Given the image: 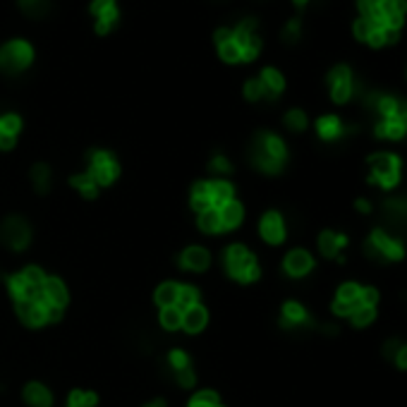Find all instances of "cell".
<instances>
[{
  "label": "cell",
  "mask_w": 407,
  "mask_h": 407,
  "mask_svg": "<svg viewBox=\"0 0 407 407\" xmlns=\"http://www.w3.org/2000/svg\"><path fill=\"white\" fill-rule=\"evenodd\" d=\"M214 41L225 63H252L261 53L259 22L254 17H242L232 27H221L214 31Z\"/></svg>",
  "instance_id": "cell-1"
},
{
  "label": "cell",
  "mask_w": 407,
  "mask_h": 407,
  "mask_svg": "<svg viewBox=\"0 0 407 407\" xmlns=\"http://www.w3.org/2000/svg\"><path fill=\"white\" fill-rule=\"evenodd\" d=\"M252 161L256 168L269 172V175L281 172L288 161V149L283 139L273 132H259L252 142Z\"/></svg>",
  "instance_id": "cell-2"
},
{
  "label": "cell",
  "mask_w": 407,
  "mask_h": 407,
  "mask_svg": "<svg viewBox=\"0 0 407 407\" xmlns=\"http://www.w3.org/2000/svg\"><path fill=\"white\" fill-rule=\"evenodd\" d=\"M34 63V48L24 38H10L0 46V70L5 75H20Z\"/></svg>",
  "instance_id": "cell-3"
},
{
  "label": "cell",
  "mask_w": 407,
  "mask_h": 407,
  "mask_svg": "<svg viewBox=\"0 0 407 407\" xmlns=\"http://www.w3.org/2000/svg\"><path fill=\"white\" fill-rule=\"evenodd\" d=\"M225 269L239 283H252L259 278V264L254 254L247 252L242 244H232L225 249Z\"/></svg>",
  "instance_id": "cell-4"
},
{
  "label": "cell",
  "mask_w": 407,
  "mask_h": 407,
  "mask_svg": "<svg viewBox=\"0 0 407 407\" xmlns=\"http://www.w3.org/2000/svg\"><path fill=\"white\" fill-rule=\"evenodd\" d=\"M364 249L371 259H378V261H400L405 256L403 239L388 235L386 230H373L371 235L367 237Z\"/></svg>",
  "instance_id": "cell-5"
},
{
  "label": "cell",
  "mask_w": 407,
  "mask_h": 407,
  "mask_svg": "<svg viewBox=\"0 0 407 407\" xmlns=\"http://www.w3.org/2000/svg\"><path fill=\"white\" fill-rule=\"evenodd\" d=\"M371 185H381L383 189H390L400 182V158L393 154H373L369 156Z\"/></svg>",
  "instance_id": "cell-6"
},
{
  "label": "cell",
  "mask_w": 407,
  "mask_h": 407,
  "mask_svg": "<svg viewBox=\"0 0 407 407\" xmlns=\"http://www.w3.org/2000/svg\"><path fill=\"white\" fill-rule=\"evenodd\" d=\"M17 314L24 319L29 326H43V323L58 321L63 316V309L60 306L48 304L43 297L36 299H24V302H17Z\"/></svg>",
  "instance_id": "cell-7"
},
{
  "label": "cell",
  "mask_w": 407,
  "mask_h": 407,
  "mask_svg": "<svg viewBox=\"0 0 407 407\" xmlns=\"http://www.w3.org/2000/svg\"><path fill=\"white\" fill-rule=\"evenodd\" d=\"M89 13L94 17V29L96 34H110L113 27L118 24L120 20V10H118V0H91L89 3Z\"/></svg>",
  "instance_id": "cell-8"
},
{
  "label": "cell",
  "mask_w": 407,
  "mask_h": 407,
  "mask_svg": "<svg viewBox=\"0 0 407 407\" xmlns=\"http://www.w3.org/2000/svg\"><path fill=\"white\" fill-rule=\"evenodd\" d=\"M328 89H331V98L336 103H348L355 94V80L348 65H336L328 72Z\"/></svg>",
  "instance_id": "cell-9"
},
{
  "label": "cell",
  "mask_w": 407,
  "mask_h": 407,
  "mask_svg": "<svg viewBox=\"0 0 407 407\" xmlns=\"http://www.w3.org/2000/svg\"><path fill=\"white\" fill-rule=\"evenodd\" d=\"M118 163L108 151H91L89 156V175L94 177L96 185H110L118 177Z\"/></svg>",
  "instance_id": "cell-10"
},
{
  "label": "cell",
  "mask_w": 407,
  "mask_h": 407,
  "mask_svg": "<svg viewBox=\"0 0 407 407\" xmlns=\"http://www.w3.org/2000/svg\"><path fill=\"white\" fill-rule=\"evenodd\" d=\"M0 239H3L10 249L20 252V249H24L27 244H29L31 230H29V225H27V221L13 216V219H8L3 223V228H0Z\"/></svg>",
  "instance_id": "cell-11"
},
{
  "label": "cell",
  "mask_w": 407,
  "mask_h": 407,
  "mask_svg": "<svg viewBox=\"0 0 407 407\" xmlns=\"http://www.w3.org/2000/svg\"><path fill=\"white\" fill-rule=\"evenodd\" d=\"M357 306H362V286L357 283H345L338 290V297L333 302V311L338 316H350Z\"/></svg>",
  "instance_id": "cell-12"
},
{
  "label": "cell",
  "mask_w": 407,
  "mask_h": 407,
  "mask_svg": "<svg viewBox=\"0 0 407 407\" xmlns=\"http://www.w3.org/2000/svg\"><path fill=\"white\" fill-rule=\"evenodd\" d=\"M259 230H261V237L269 244H281L283 239H286V223H283L281 214H276V211H269V214L261 219Z\"/></svg>",
  "instance_id": "cell-13"
},
{
  "label": "cell",
  "mask_w": 407,
  "mask_h": 407,
  "mask_svg": "<svg viewBox=\"0 0 407 407\" xmlns=\"http://www.w3.org/2000/svg\"><path fill=\"white\" fill-rule=\"evenodd\" d=\"M283 328H304L311 326V316L306 314V309L297 302H286L283 304V316H281Z\"/></svg>",
  "instance_id": "cell-14"
},
{
  "label": "cell",
  "mask_w": 407,
  "mask_h": 407,
  "mask_svg": "<svg viewBox=\"0 0 407 407\" xmlns=\"http://www.w3.org/2000/svg\"><path fill=\"white\" fill-rule=\"evenodd\" d=\"M286 271L290 273L293 278H302L306 273L311 271V266H314V259H311L309 252H304V249H293L288 256H286Z\"/></svg>",
  "instance_id": "cell-15"
},
{
  "label": "cell",
  "mask_w": 407,
  "mask_h": 407,
  "mask_svg": "<svg viewBox=\"0 0 407 407\" xmlns=\"http://www.w3.org/2000/svg\"><path fill=\"white\" fill-rule=\"evenodd\" d=\"M316 132H319L321 139L326 142H333V139H340L348 132H353V127H345L343 120L336 118V115H323V118L316 120Z\"/></svg>",
  "instance_id": "cell-16"
},
{
  "label": "cell",
  "mask_w": 407,
  "mask_h": 407,
  "mask_svg": "<svg viewBox=\"0 0 407 407\" xmlns=\"http://www.w3.org/2000/svg\"><path fill=\"white\" fill-rule=\"evenodd\" d=\"M383 214H386V221L398 230H405L407 228V197H395L388 199L383 204Z\"/></svg>",
  "instance_id": "cell-17"
},
{
  "label": "cell",
  "mask_w": 407,
  "mask_h": 407,
  "mask_svg": "<svg viewBox=\"0 0 407 407\" xmlns=\"http://www.w3.org/2000/svg\"><path fill=\"white\" fill-rule=\"evenodd\" d=\"M259 82H261V87H264V91H266V101H273V98H278L283 94V89H286V80H283V75L276 68H264V70H261Z\"/></svg>",
  "instance_id": "cell-18"
},
{
  "label": "cell",
  "mask_w": 407,
  "mask_h": 407,
  "mask_svg": "<svg viewBox=\"0 0 407 407\" xmlns=\"http://www.w3.org/2000/svg\"><path fill=\"white\" fill-rule=\"evenodd\" d=\"M41 297L46 299L48 304L63 309V306L68 304V290H65V283L60 281V278H46V283H43V288H41Z\"/></svg>",
  "instance_id": "cell-19"
},
{
  "label": "cell",
  "mask_w": 407,
  "mask_h": 407,
  "mask_svg": "<svg viewBox=\"0 0 407 407\" xmlns=\"http://www.w3.org/2000/svg\"><path fill=\"white\" fill-rule=\"evenodd\" d=\"M180 264L189 271H206L209 269V264H211V256L204 247H189V249L182 252Z\"/></svg>",
  "instance_id": "cell-20"
},
{
  "label": "cell",
  "mask_w": 407,
  "mask_h": 407,
  "mask_svg": "<svg viewBox=\"0 0 407 407\" xmlns=\"http://www.w3.org/2000/svg\"><path fill=\"white\" fill-rule=\"evenodd\" d=\"M348 244V237L340 235V232H333V230H326L319 235V249L323 256H328V259H333V256H338L340 249Z\"/></svg>",
  "instance_id": "cell-21"
},
{
  "label": "cell",
  "mask_w": 407,
  "mask_h": 407,
  "mask_svg": "<svg viewBox=\"0 0 407 407\" xmlns=\"http://www.w3.org/2000/svg\"><path fill=\"white\" fill-rule=\"evenodd\" d=\"M206 319H209V316H206L204 306L194 304V306H189V309L182 311V328L189 333H199L206 326Z\"/></svg>",
  "instance_id": "cell-22"
},
{
  "label": "cell",
  "mask_w": 407,
  "mask_h": 407,
  "mask_svg": "<svg viewBox=\"0 0 407 407\" xmlns=\"http://www.w3.org/2000/svg\"><path fill=\"white\" fill-rule=\"evenodd\" d=\"M8 290H10V295H13V297L17 299V302L41 297V293H36L34 288H29V283H27L24 278H22V273H20V276L8 278Z\"/></svg>",
  "instance_id": "cell-23"
},
{
  "label": "cell",
  "mask_w": 407,
  "mask_h": 407,
  "mask_svg": "<svg viewBox=\"0 0 407 407\" xmlns=\"http://www.w3.org/2000/svg\"><path fill=\"white\" fill-rule=\"evenodd\" d=\"M373 132H376V137H383V139H403L407 135V127L398 118H388L376 122Z\"/></svg>",
  "instance_id": "cell-24"
},
{
  "label": "cell",
  "mask_w": 407,
  "mask_h": 407,
  "mask_svg": "<svg viewBox=\"0 0 407 407\" xmlns=\"http://www.w3.org/2000/svg\"><path fill=\"white\" fill-rule=\"evenodd\" d=\"M24 400L31 407H51V403H53L48 388L41 386V383H29V386L24 388Z\"/></svg>",
  "instance_id": "cell-25"
},
{
  "label": "cell",
  "mask_w": 407,
  "mask_h": 407,
  "mask_svg": "<svg viewBox=\"0 0 407 407\" xmlns=\"http://www.w3.org/2000/svg\"><path fill=\"white\" fill-rule=\"evenodd\" d=\"M219 214H221L223 228H237L239 223H242L244 211H242V204H237L235 199H230L228 204H223V206H221Z\"/></svg>",
  "instance_id": "cell-26"
},
{
  "label": "cell",
  "mask_w": 407,
  "mask_h": 407,
  "mask_svg": "<svg viewBox=\"0 0 407 407\" xmlns=\"http://www.w3.org/2000/svg\"><path fill=\"white\" fill-rule=\"evenodd\" d=\"M209 194H211L214 209H221L223 204H228L232 199V185L225 180H214V182H209Z\"/></svg>",
  "instance_id": "cell-27"
},
{
  "label": "cell",
  "mask_w": 407,
  "mask_h": 407,
  "mask_svg": "<svg viewBox=\"0 0 407 407\" xmlns=\"http://www.w3.org/2000/svg\"><path fill=\"white\" fill-rule=\"evenodd\" d=\"M17 5L27 17H34V20L46 17L51 13V0H17Z\"/></svg>",
  "instance_id": "cell-28"
},
{
  "label": "cell",
  "mask_w": 407,
  "mask_h": 407,
  "mask_svg": "<svg viewBox=\"0 0 407 407\" xmlns=\"http://www.w3.org/2000/svg\"><path fill=\"white\" fill-rule=\"evenodd\" d=\"M192 206L199 211V214L214 209V204H211V194H209V182H197V185H194V189H192Z\"/></svg>",
  "instance_id": "cell-29"
},
{
  "label": "cell",
  "mask_w": 407,
  "mask_h": 407,
  "mask_svg": "<svg viewBox=\"0 0 407 407\" xmlns=\"http://www.w3.org/2000/svg\"><path fill=\"white\" fill-rule=\"evenodd\" d=\"M177 293H180V286L175 283H163L158 290H156V302L161 306H177Z\"/></svg>",
  "instance_id": "cell-30"
},
{
  "label": "cell",
  "mask_w": 407,
  "mask_h": 407,
  "mask_svg": "<svg viewBox=\"0 0 407 407\" xmlns=\"http://www.w3.org/2000/svg\"><path fill=\"white\" fill-rule=\"evenodd\" d=\"M31 180H34V187L38 194H46L48 189H51V170H48V165L38 163L34 165V170H31Z\"/></svg>",
  "instance_id": "cell-31"
},
{
  "label": "cell",
  "mask_w": 407,
  "mask_h": 407,
  "mask_svg": "<svg viewBox=\"0 0 407 407\" xmlns=\"http://www.w3.org/2000/svg\"><path fill=\"white\" fill-rule=\"evenodd\" d=\"M199 228L204 232H221L223 230V223H221V214L219 209H209L199 216Z\"/></svg>",
  "instance_id": "cell-32"
},
{
  "label": "cell",
  "mask_w": 407,
  "mask_h": 407,
  "mask_svg": "<svg viewBox=\"0 0 407 407\" xmlns=\"http://www.w3.org/2000/svg\"><path fill=\"white\" fill-rule=\"evenodd\" d=\"M70 182H72V187L80 189V192L84 194V197H89V199L96 197V189H98V185H96V182H94V177L89 175V172H82V175H75Z\"/></svg>",
  "instance_id": "cell-33"
},
{
  "label": "cell",
  "mask_w": 407,
  "mask_h": 407,
  "mask_svg": "<svg viewBox=\"0 0 407 407\" xmlns=\"http://www.w3.org/2000/svg\"><path fill=\"white\" fill-rule=\"evenodd\" d=\"M199 304V290L192 286H180V293H177V309H189V306Z\"/></svg>",
  "instance_id": "cell-34"
},
{
  "label": "cell",
  "mask_w": 407,
  "mask_h": 407,
  "mask_svg": "<svg viewBox=\"0 0 407 407\" xmlns=\"http://www.w3.org/2000/svg\"><path fill=\"white\" fill-rule=\"evenodd\" d=\"M161 323H163V328H168V331L180 328L182 326V309H177V306H165V309L161 311Z\"/></svg>",
  "instance_id": "cell-35"
},
{
  "label": "cell",
  "mask_w": 407,
  "mask_h": 407,
  "mask_svg": "<svg viewBox=\"0 0 407 407\" xmlns=\"http://www.w3.org/2000/svg\"><path fill=\"white\" fill-rule=\"evenodd\" d=\"M373 316H376V309L373 306H357V309L350 314V321H353V326L362 328V326H369V323L373 321Z\"/></svg>",
  "instance_id": "cell-36"
},
{
  "label": "cell",
  "mask_w": 407,
  "mask_h": 407,
  "mask_svg": "<svg viewBox=\"0 0 407 407\" xmlns=\"http://www.w3.org/2000/svg\"><path fill=\"white\" fill-rule=\"evenodd\" d=\"M299 36H302V22H299V17H295V20H290L286 27H283L281 38L286 43H297Z\"/></svg>",
  "instance_id": "cell-37"
},
{
  "label": "cell",
  "mask_w": 407,
  "mask_h": 407,
  "mask_svg": "<svg viewBox=\"0 0 407 407\" xmlns=\"http://www.w3.org/2000/svg\"><path fill=\"white\" fill-rule=\"evenodd\" d=\"M286 125H288V130H293V132H302L304 127H306L304 110H299V108L288 110V113H286Z\"/></svg>",
  "instance_id": "cell-38"
},
{
  "label": "cell",
  "mask_w": 407,
  "mask_h": 407,
  "mask_svg": "<svg viewBox=\"0 0 407 407\" xmlns=\"http://www.w3.org/2000/svg\"><path fill=\"white\" fill-rule=\"evenodd\" d=\"M22 278H24V281L29 283V288H34L36 293H41L43 283H46V276H43V271L36 269V266H29V269L22 271Z\"/></svg>",
  "instance_id": "cell-39"
},
{
  "label": "cell",
  "mask_w": 407,
  "mask_h": 407,
  "mask_svg": "<svg viewBox=\"0 0 407 407\" xmlns=\"http://www.w3.org/2000/svg\"><path fill=\"white\" fill-rule=\"evenodd\" d=\"M219 395L214 393V390H202V393H197L192 400H189V407H219Z\"/></svg>",
  "instance_id": "cell-40"
},
{
  "label": "cell",
  "mask_w": 407,
  "mask_h": 407,
  "mask_svg": "<svg viewBox=\"0 0 407 407\" xmlns=\"http://www.w3.org/2000/svg\"><path fill=\"white\" fill-rule=\"evenodd\" d=\"M244 96H247L249 101H264L266 91H264V87H261L259 77H254V80H247V84H244Z\"/></svg>",
  "instance_id": "cell-41"
},
{
  "label": "cell",
  "mask_w": 407,
  "mask_h": 407,
  "mask_svg": "<svg viewBox=\"0 0 407 407\" xmlns=\"http://www.w3.org/2000/svg\"><path fill=\"white\" fill-rule=\"evenodd\" d=\"M70 405L72 407H94V405H96V395H94V393H82V390H72V393H70Z\"/></svg>",
  "instance_id": "cell-42"
},
{
  "label": "cell",
  "mask_w": 407,
  "mask_h": 407,
  "mask_svg": "<svg viewBox=\"0 0 407 407\" xmlns=\"http://www.w3.org/2000/svg\"><path fill=\"white\" fill-rule=\"evenodd\" d=\"M168 360H170V367L175 369V373L182 371V369H189V367H192V362H189V355L182 353V350H172Z\"/></svg>",
  "instance_id": "cell-43"
},
{
  "label": "cell",
  "mask_w": 407,
  "mask_h": 407,
  "mask_svg": "<svg viewBox=\"0 0 407 407\" xmlns=\"http://www.w3.org/2000/svg\"><path fill=\"white\" fill-rule=\"evenodd\" d=\"M371 29H373V22L369 20H364V17H360L353 24V31H355V36L357 38H362V41H367V36L371 34Z\"/></svg>",
  "instance_id": "cell-44"
},
{
  "label": "cell",
  "mask_w": 407,
  "mask_h": 407,
  "mask_svg": "<svg viewBox=\"0 0 407 407\" xmlns=\"http://www.w3.org/2000/svg\"><path fill=\"white\" fill-rule=\"evenodd\" d=\"M367 43L373 48H381V46H386V38H383V29L378 24H373V29H371V34L367 36Z\"/></svg>",
  "instance_id": "cell-45"
},
{
  "label": "cell",
  "mask_w": 407,
  "mask_h": 407,
  "mask_svg": "<svg viewBox=\"0 0 407 407\" xmlns=\"http://www.w3.org/2000/svg\"><path fill=\"white\" fill-rule=\"evenodd\" d=\"M175 376H177V383H180L182 388H192V386H194V381H197V376H194L192 367H189V369L177 371Z\"/></svg>",
  "instance_id": "cell-46"
},
{
  "label": "cell",
  "mask_w": 407,
  "mask_h": 407,
  "mask_svg": "<svg viewBox=\"0 0 407 407\" xmlns=\"http://www.w3.org/2000/svg\"><path fill=\"white\" fill-rule=\"evenodd\" d=\"M400 345H403V343H400L398 338L386 340V345H383V357H386V360H390V362H395V355H398Z\"/></svg>",
  "instance_id": "cell-47"
},
{
  "label": "cell",
  "mask_w": 407,
  "mask_h": 407,
  "mask_svg": "<svg viewBox=\"0 0 407 407\" xmlns=\"http://www.w3.org/2000/svg\"><path fill=\"white\" fill-rule=\"evenodd\" d=\"M211 170L214 172H230L232 165H230V161H228L225 156H214V161H211Z\"/></svg>",
  "instance_id": "cell-48"
},
{
  "label": "cell",
  "mask_w": 407,
  "mask_h": 407,
  "mask_svg": "<svg viewBox=\"0 0 407 407\" xmlns=\"http://www.w3.org/2000/svg\"><path fill=\"white\" fill-rule=\"evenodd\" d=\"M376 302H378L376 288H362V304H364V306H376Z\"/></svg>",
  "instance_id": "cell-49"
},
{
  "label": "cell",
  "mask_w": 407,
  "mask_h": 407,
  "mask_svg": "<svg viewBox=\"0 0 407 407\" xmlns=\"http://www.w3.org/2000/svg\"><path fill=\"white\" fill-rule=\"evenodd\" d=\"M395 364H398L400 369H407V345H400L398 355H395Z\"/></svg>",
  "instance_id": "cell-50"
},
{
  "label": "cell",
  "mask_w": 407,
  "mask_h": 407,
  "mask_svg": "<svg viewBox=\"0 0 407 407\" xmlns=\"http://www.w3.org/2000/svg\"><path fill=\"white\" fill-rule=\"evenodd\" d=\"M355 206H357V209L362 211V214H369V211H371V204L367 202V199H357V202H355Z\"/></svg>",
  "instance_id": "cell-51"
},
{
  "label": "cell",
  "mask_w": 407,
  "mask_h": 407,
  "mask_svg": "<svg viewBox=\"0 0 407 407\" xmlns=\"http://www.w3.org/2000/svg\"><path fill=\"white\" fill-rule=\"evenodd\" d=\"M144 407H165L163 400H154V403H149V405H144Z\"/></svg>",
  "instance_id": "cell-52"
},
{
  "label": "cell",
  "mask_w": 407,
  "mask_h": 407,
  "mask_svg": "<svg viewBox=\"0 0 407 407\" xmlns=\"http://www.w3.org/2000/svg\"><path fill=\"white\" fill-rule=\"evenodd\" d=\"M293 3H295V5H297V8H304V5H306V3H309V0H293Z\"/></svg>",
  "instance_id": "cell-53"
},
{
  "label": "cell",
  "mask_w": 407,
  "mask_h": 407,
  "mask_svg": "<svg viewBox=\"0 0 407 407\" xmlns=\"http://www.w3.org/2000/svg\"><path fill=\"white\" fill-rule=\"evenodd\" d=\"M68 407H72V405H68Z\"/></svg>",
  "instance_id": "cell-54"
},
{
  "label": "cell",
  "mask_w": 407,
  "mask_h": 407,
  "mask_svg": "<svg viewBox=\"0 0 407 407\" xmlns=\"http://www.w3.org/2000/svg\"><path fill=\"white\" fill-rule=\"evenodd\" d=\"M219 407H223V405H219Z\"/></svg>",
  "instance_id": "cell-55"
}]
</instances>
